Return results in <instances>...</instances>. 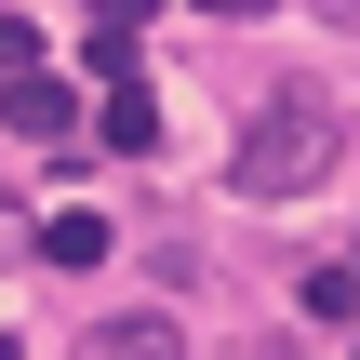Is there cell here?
I'll return each mask as SVG.
<instances>
[{"label":"cell","mask_w":360,"mask_h":360,"mask_svg":"<svg viewBox=\"0 0 360 360\" xmlns=\"http://www.w3.org/2000/svg\"><path fill=\"white\" fill-rule=\"evenodd\" d=\"M334 147H347V120H334V94H307V80H281V94L254 107V134H240V160H227V187H240V200H307V187L334 174Z\"/></svg>","instance_id":"cell-1"},{"label":"cell","mask_w":360,"mask_h":360,"mask_svg":"<svg viewBox=\"0 0 360 360\" xmlns=\"http://www.w3.org/2000/svg\"><path fill=\"white\" fill-rule=\"evenodd\" d=\"M0 120H13L27 147H53V160H80V94H67L53 67H13V80H0Z\"/></svg>","instance_id":"cell-2"},{"label":"cell","mask_w":360,"mask_h":360,"mask_svg":"<svg viewBox=\"0 0 360 360\" xmlns=\"http://www.w3.org/2000/svg\"><path fill=\"white\" fill-rule=\"evenodd\" d=\"M80 360H187V334H174V307H134V321H94Z\"/></svg>","instance_id":"cell-3"},{"label":"cell","mask_w":360,"mask_h":360,"mask_svg":"<svg viewBox=\"0 0 360 360\" xmlns=\"http://www.w3.org/2000/svg\"><path fill=\"white\" fill-rule=\"evenodd\" d=\"M80 134H94V147H160V94H147V80H120ZM94 147H80V160H94Z\"/></svg>","instance_id":"cell-4"},{"label":"cell","mask_w":360,"mask_h":360,"mask_svg":"<svg viewBox=\"0 0 360 360\" xmlns=\"http://www.w3.org/2000/svg\"><path fill=\"white\" fill-rule=\"evenodd\" d=\"M27 254L80 281V267H107V214H53V227H27Z\"/></svg>","instance_id":"cell-5"},{"label":"cell","mask_w":360,"mask_h":360,"mask_svg":"<svg viewBox=\"0 0 360 360\" xmlns=\"http://www.w3.org/2000/svg\"><path fill=\"white\" fill-rule=\"evenodd\" d=\"M80 53H94V80L120 94V80H134V53H147V27H134V13H94V40H80Z\"/></svg>","instance_id":"cell-6"},{"label":"cell","mask_w":360,"mask_h":360,"mask_svg":"<svg viewBox=\"0 0 360 360\" xmlns=\"http://www.w3.org/2000/svg\"><path fill=\"white\" fill-rule=\"evenodd\" d=\"M307 321H360V267H307Z\"/></svg>","instance_id":"cell-7"},{"label":"cell","mask_w":360,"mask_h":360,"mask_svg":"<svg viewBox=\"0 0 360 360\" xmlns=\"http://www.w3.org/2000/svg\"><path fill=\"white\" fill-rule=\"evenodd\" d=\"M13 254H27V214H0V267H13Z\"/></svg>","instance_id":"cell-8"},{"label":"cell","mask_w":360,"mask_h":360,"mask_svg":"<svg viewBox=\"0 0 360 360\" xmlns=\"http://www.w3.org/2000/svg\"><path fill=\"white\" fill-rule=\"evenodd\" d=\"M0 360H27V347H13V334H0Z\"/></svg>","instance_id":"cell-9"}]
</instances>
